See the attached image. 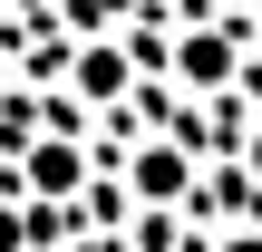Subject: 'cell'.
I'll use <instances>...</instances> for the list:
<instances>
[{"label": "cell", "instance_id": "8992f818", "mask_svg": "<svg viewBox=\"0 0 262 252\" xmlns=\"http://www.w3.org/2000/svg\"><path fill=\"white\" fill-rule=\"evenodd\" d=\"M224 252H262V233H233V243H224Z\"/></svg>", "mask_w": 262, "mask_h": 252}, {"label": "cell", "instance_id": "3957f363", "mask_svg": "<svg viewBox=\"0 0 262 252\" xmlns=\"http://www.w3.org/2000/svg\"><path fill=\"white\" fill-rule=\"evenodd\" d=\"M194 185V165H185V146H146L136 155V194H156V204H175Z\"/></svg>", "mask_w": 262, "mask_h": 252}, {"label": "cell", "instance_id": "6da1fadb", "mask_svg": "<svg viewBox=\"0 0 262 252\" xmlns=\"http://www.w3.org/2000/svg\"><path fill=\"white\" fill-rule=\"evenodd\" d=\"M175 78L204 87V97L233 87V78H243V29H233V19H194V29L175 39Z\"/></svg>", "mask_w": 262, "mask_h": 252}, {"label": "cell", "instance_id": "52a82bcc", "mask_svg": "<svg viewBox=\"0 0 262 252\" xmlns=\"http://www.w3.org/2000/svg\"><path fill=\"white\" fill-rule=\"evenodd\" d=\"M10 10H58V0H10Z\"/></svg>", "mask_w": 262, "mask_h": 252}, {"label": "cell", "instance_id": "ba28073f", "mask_svg": "<svg viewBox=\"0 0 262 252\" xmlns=\"http://www.w3.org/2000/svg\"><path fill=\"white\" fill-rule=\"evenodd\" d=\"M253 175H262V126H253Z\"/></svg>", "mask_w": 262, "mask_h": 252}, {"label": "cell", "instance_id": "277c9868", "mask_svg": "<svg viewBox=\"0 0 262 252\" xmlns=\"http://www.w3.org/2000/svg\"><path fill=\"white\" fill-rule=\"evenodd\" d=\"M78 175H88L78 146H29V185H39V194H78Z\"/></svg>", "mask_w": 262, "mask_h": 252}, {"label": "cell", "instance_id": "5b68a950", "mask_svg": "<svg viewBox=\"0 0 262 252\" xmlns=\"http://www.w3.org/2000/svg\"><path fill=\"white\" fill-rule=\"evenodd\" d=\"M58 10H68V19H78V29H88V39H107V29H117V19H126V0H58Z\"/></svg>", "mask_w": 262, "mask_h": 252}, {"label": "cell", "instance_id": "7a4b0ae2", "mask_svg": "<svg viewBox=\"0 0 262 252\" xmlns=\"http://www.w3.org/2000/svg\"><path fill=\"white\" fill-rule=\"evenodd\" d=\"M68 78H78V97H126V49L117 39H88Z\"/></svg>", "mask_w": 262, "mask_h": 252}]
</instances>
